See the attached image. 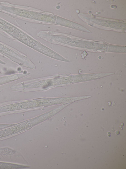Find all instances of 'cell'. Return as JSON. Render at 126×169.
<instances>
[{"label":"cell","mask_w":126,"mask_h":169,"mask_svg":"<svg viewBox=\"0 0 126 169\" xmlns=\"http://www.w3.org/2000/svg\"><path fill=\"white\" fill-rule=\"evenodd\" d=\"M0 51L13 57L15 54L14 52L0 44Z\"/></svg>","instance_id":"1"}]
</instances>
